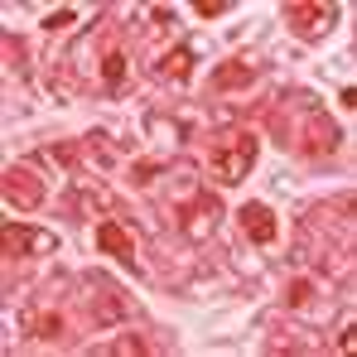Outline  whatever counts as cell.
Instances as JSON below:
<instances>
[{
  "mask_svg": "<svg viewBox=\"0 0 357 357\" xmlns=\"http://www.w3.org/2000/svg\"><path fill=\"white\" fill-rule=\"evenodd\" d=\"M256 155H261V140H256L251 130H227V135H218V140H213V150H208L213 178H218V183H227V188L241 183V178L251 174Z\"/></svg>",
  "mask_w": 357,
  "mask_h": 357,
  "instance_id": "1",
  "label": "cell"
},
{
  "mask_svg": "<svg viewBox=\"0 0 357 357\" xmlns=\"http://www.w3.org/2000/svg\"><path fill=\"white\" fill-rule=\"evenodd\" d=\"M24 328H29L34 338H63V314H59V309L29 314V319H24Z\"/></svg>",
  "mask_w": 357,
  "mask_h": 357,
  "instance_id": "13",
  "label": "cell"
},
{
  "mask_svg": "<svg viewBox=\"0 0 357 357\" xmlns=\"http://www.w3.org/2000/svg\"><path fill=\"white\" fill-rule=\"evenodd\" d=\"M213 218H222L213 193H193V203L178 208V227H183L188 237H208V232H213Z\"/></svg>",
  "mask_w": 357,
  "mask_h": 357,
  "instance_id": "6",
  "label": "cell"
},
{
  "mask_svg": "<svg viewBox=\"0 0 357 357\" xmlns=\"http://www.w3.org/2000/svg\"><path fill=\"white\" fill-rule=\"evenodd\" d=\"M5 198H10L15 208L34 213V208L44 203V178L34 174V169H24V165H10V169H5Z\"/></svg>",
  "mask_w": 357,
  "mask_h": 357,
  "instance_id": "4",
  "label": "cell"
},
{
  "mask_svg": "<svg viewBox=\"0 0 357 357\" xmlns=\"http://www.w3.org/2000/svg\"><path fill=\"white\" fill-rule=\"evenodd\" d=\"M290 309H309V304H314V280H304V275H299V280H290Z\"/></svg>",
  "mask_w": 357,
  "mask_h": 357,
  "instance_id": "14",
  "label": "cell"
},
{
  "mask_svg": "<svg viewBox=\"0 0 357 357\" xmlns=\"http://www.w3.org/2000/svg\"><path fill=\"white\" fill-rule=\"evenodd\" d=\"M97 246L107 251V256H116L126 271H140V256H135V241H130V232L121 227V222H102L97 227Z\"/></svg>",
  "mask_w": 357,
  "mask_h": 357,
  "instance_id": "7",
  "label": "cell"
},
{
  "mask_svg": "<svg viewBox=\"0 0 357 357\" xmlns=\"http://www.w3.org/2000/svg\"><path fill=\"white\" fill-rule=\"evenodd\" d=\"M304 116H309V126L290 140V150H299L304 160H324V155H333V150H338V140H343V135H338V126H333V116H324L314 102L304 107Z\"/></svg>",
  "mask_w": 357,
  "mask_h": 357,
  "instance_id": "2",
  "label": "cell"
},
{
  "mask_svg": "<svg viewBox=\"0 0 357 357\" xmlns=\"http://www.w3.org/2000/svg\"><path fill=\"white\" fill-rule=\"evenodd\" d=\"M285 20H290V34L299 39H324L328 29H333V20H338V10L333 5H285Z\"/></svg>",
  "mask_w": 357,
  "mask_h": 357,
  "instance_id": "3",
  "label": "cell"
},
{
  "mask_svg": "<svg viewBox=\"0 0 357 357\" xmlns=\"http://www.w3.org/2000/svg\"><path fill=\"white\" fill-rule=\"evenodd\" d=\"M107 353H150V343L130 333V338H116V343H107Z\"/></svg>",
  "mask_w": 357,
  "mask_h": 357,
  "instance_id": "15",
  "label": "cell"
},
{
  "mask_svg": "<svg viewBox=\"0 0 357 357\" xmlns=\"http://www.w3.org/2000/svg\"><path fill=\"white\" fill-rule=\"evenodd\" d=\"M241 232L246 241H256V246H271V241L280 237V222H275V213L266 208V203H241Z\"/></svg>",
  "mask_w": 357,
  "mask_h": 357,
  "instance_id": "5",
  "label": "cell"
},
{
  "mask_svg": "<svg viewBox=\"0 0 357 357\" xmlns=\"http://www.w3.org/2000/svg\"><path fill=\"white\" fill-rule=\"evenodd\" d=\"M102 82H107V92L126 87V49H107L102 54Z\"/></svg>",
  "mask_w": 357,
  "mask_h": 357,
  "instance_id": "12",
  "label": "cell"
},
{
  "mask_svg": "<svg viewBox=\"0 0 357 357\" xmlns=\"http://www.w3.org/2000/svg\"><path fill=\"white\" fill-rule=\"evenodd\" d=\"M188 63H193V44H178L155 63V77H188Z\"/></svg>",
  "mask_w": 357,
  "mask_h": 357,
  "instance_id": "11",
  "label": "cell"
},
{
  "mask_svg": "<svg viewBox=\"0 0 357 357\" xmlns=\"http://www.w3.org/2000/svg\"><path fill=\"white\" fill-rule=\"evenodd\" d=\"M227 10V0H198V15L203 20H213V15H222Z\"/></svg>",
  "mask_w": 357,
  "mask_h": 357,
  "instance_id": "17",
  "label": "cell"
},
{
  "mask_svg": "<svg viewBox=\"0 0 357 357\" xmlns=\"http://www.w3.org/2000/svg\"><path fill=\"white\" fill-rule=\"evenodd\" d=\"M160 169H169V165H165V160H145V165H135V178L145 183V178H150V174H160Z\"/></svg>",
  "mask_w": 357,
  "mask_h": 357,
  "instance_id": "16",
  "label": "cell"
},
{
  "mask_svg": "<svg viewBox=\"0 0 357 357\" xmlns=\"http://www.w3.org/2000/svg\"><path fill=\"white\" fill-rule=\"evenodd\" d=\"M5 251H10V256H24V251H54V237H49V232H34V227L10 222V227H5Z\"/></svg>",
  "mask_w": 357,
  "mask_h": 357,
  "instance_id": "9",
  "label": "cell"
},
{
  "mask_svg": "<svg viewBox=\"0 0 357 357\" xmlns=\"http://www.w3.org/2000/svg\"><path fill=\"white\" fill-rule=\"evenodd\" d=\"M102 314H107V319H121V314H126V299H121L116 285H107V280L97 285V280H92V319H102Z\"/></svg>",
  "mask_w": 357,
  "mask_h": 357,
  "instance_id": "10",
  "label": "cell"
},
{
  "mask_svg": "<svg viewBox=\"0 0 357 357\" xmlns=\"http://www.w3.org/2000/svg\"><path fill=\"white\" fill-rule=\"evenodd\" d=\"M44 24H49V29H63V24H73V10H59V15H49Z\"/></svg>",
  "mask_w": 357,
  "mask_h": 357,
  "instance_id": "18",
  "label": "cell"
},
{
  "mask_svg": "<svg viewBox=\"0 0 357 357\" xmlns=\"http://www.w3.org/2000/svg\"><path fill=\"white\" fill-rule=\"evenodd\" d=\"M261 73H266V63H251V59L218 63V73H213V92H237V87H251Z\"/></svg>",
  "mask_w": 357,
  "mask_h": 357,
  "instance_id": "8",
  "label": "cell"
}]
</instances>
